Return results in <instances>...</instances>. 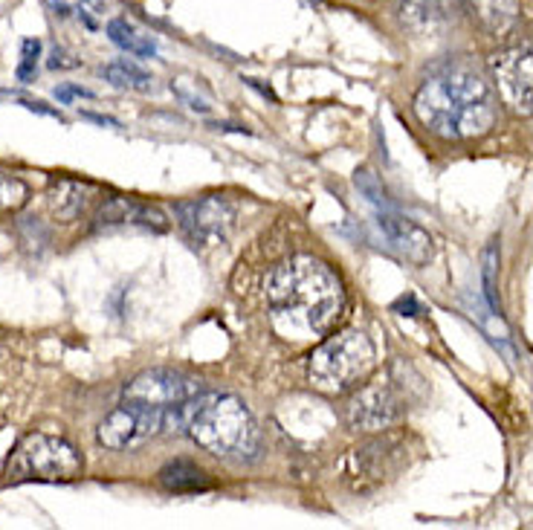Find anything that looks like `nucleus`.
I'll list each match as a JSON object with an SVG mask.
<instances>
[{
    "instance_id": "f257e3e1",
    "label": "nucleus",
    "mask_w": 533,
    "mask_h": 530,
    "mask_svg": "<svg viewBox=\"0 0 533 530\" xmlns=\"http://www.w3.org/2000/svg\"><path fill=\"white\" fill-rule=\"evenodd\" d=\"M418 122L447 142L478 139L496 125L499 99L487 67L473 58H447L423 76L411 99Z\"/></svg>"
},
{
    "instance_id": "f03ea898",
    "label": "nucleus",
    "mask_w": 533,
    "mask_h": 530,
    "mask_svg": "<svg viewBox=\"0 0 533 530\" xmlns=\"http://www.w3.org/2000/svg\"><path fill=\"white\" fill-rule=\"evenodd\" d=\"M270 325L282 339H313L337 328L345 310V287L325 261L293 256L264 275Z\"/></svg>"
},
{
    "instance_id": "7ed1b4c3",
    "label": "nucleus",
    "mask_w": 533,
    "mask_h": 530,
    "mask_svg": "<svg viewBox=\"0 0 533 530\" xmlns=\"http://www.w3.org/2000/svg\"><path fill=\"white\" fill-rule=\"evenodd\" d=\"M185 435L215 458L238 463L256 458L261 444L256 418L232 394H200Z\"/></svg>"
},
{
    "instance_id": "20e7f679",
    "label": "nucleus",
    "mask_w": 533,
    "mask_h": 530,
    "mask_svg": "<svg viewBox=\"0 0 533 530\" xmlns=\"http://www.w3.org/2000/svg\"><path fill=\"white\" fill-rule=\"evenodd\" d=\"M377 365V351L363 330L348 328L328 337L308 360V380L322 394L354 391L371 377Z\"/></svg>"
},
{
    "instance_id": "39448f33",
    "label": "nucleus",
    "mask_w": 533,
    "mask_h": 530,
    "mask_svg": "<svg viewBox=\"0 0 533 530\" xmlns=\"http://www.w3.org/2000/svg\"><path fill=\"white\" fill-rule=\"evenodd\" d=\"M82 455L78 449L47 432H30L15 444L4 463V481L6 484H26V481H73L82 475Z\"/></svg>"
},
{
    "instance_id": "423d86ee",
    "label": "nucleus",
    "mask_w": 533,
    "mask_h": 530,
    "mask_svg": "<svg viewBox=\"0 0 533 530\" xmlns=\"http://www.w3.org/2000/svg\"><path fill=\"white\" fill-rule=\"evenodd\" d=\"M409 403L411 386L400 377V365H394L354 389L345 403V420L357 432H385L409 415Z\"/></svg>"
},
{
    "instance_id": "0eeeda50",
    "label": "nucleus",
    "mask_w": 533,
    "mask_h": 530,
    "mask_svg": "<svg viewBox=\"0 0 533 530\" xmlns=\"http://www.w3.org/2000/svg\"><path fill=\"white\" fill-rule=\"evenodd\" d=\"M403 458L406 444L397 435H380V438L351 446L339 463V475L351 493L366 496L394 479L397 470L403 467Z\"/></svg>"
},
{
    "instance_id": "6e6552de",
    "label": "nucleus",
    "mask_w": 533,
    "mask_h": 530,
    "mask_svg": "<svg viewBox=\"0 0 533 530\" xmlns=\"http://www.w3.org/2000/svg\"><path fill=\"white\" fill-rule=\"evenodd\" d=\"M487 73L504 108L516 116H533V44L492 52Z\"/></svg>"
},
{
    "instance_id": "1a4fd4ad",
    "label": "nucleus",
    "mask_w": 533,
    "mask_h": 530,
    "mask_svg": "<svg viewBox=\"0 0 533 530\" xmlns=\"http://www.w3.org/2000/svg\"><path fill=\"white\" fill-rule=\"evenodd\" d=\"M183 235L194 247H218L235 227V206L223 194H203L175 206Z\"/></svg>"
},
{
    "instance_id": "9d476101",
    "label": "nucleus",
    "mask_w": 533,
    "mask_h": 530,
    "mask_svg": "<svg viewBox=\"0 0 533 530\" xmlns=\"http://www.w3.org/2000/svg\"><path fill=\"white\" fill-rule=\"evenodd\" d=\"M163 409H151L142 403H131L122 400L113 412L99 423L96 429V441L104 449H113V453H122V449H133L154 438L157 432H163Z\"/></svg>"
},
{
    "instance_id": "9b49d317",
    "label": "nucleus",
    "mask_w": 533,
    "mask_h": 530,
    "mask_svg": "<svg viewBox=\"0 0 533 530\" xmlns=\"http://www.w3.org/2000/svg\"><path fill=\"white\" fill-rule=\"evenodd\" d=\"M200 391H203V382L192 374H185V371L151 368V371H142V374H137L128 382L122 391V400L163 409L166 412V409L189 400V397H194Z\"/></svg>"
},
{
    "instance_id": "f8f14e48",
    "label": "nucleus",
    "mask_w": 533,
    "mask_h": 530,
    "mask_svg": "<svg viewBox=\"0 0 533 530\" xmlns=\"http://www.w3.org/2000/svg\"><path fill=\"white\" fill-rule=\"evenodd\" d=\"M377 229L383 232L389 247L403 261L415 264V267H423V264L432 261L435 241H432V235L420 227V223L397 215V211L392 209V211H380L377 215Z\"/></svg>"
},
{
    "instance_id": "ddd939ff",
    "label": "nucleus",
    "mask_w": 533,
    "mask_h": 530,
    "mask_svg": "<svg viewBox=\"0 0 533 530\" xmlns=\"http://www.w3.org/2000/svg\"><path fill=\"white\" fill-rule=\"evenodd\" d=\"M464 12V0H400L397 18L415 35H438L449 30Z\"/></svg>"
},
{
    "instance_id": "4468645a",
    "label": "nucleus",
    "mask_w": 533,
    "mask_h": 530,
    "mask_svg": "<svg viewBox=\"0 0 533 530\" xmlns=\"http://www.w3.org/2000/svg\"><path fill=\"white\" fill-rule=\"evenodd\" d=\"M96 227L99 229L140 227V229H151V232H166L168 229V218L151 203L133 201V197H111V201L99 209Z\"/></svg>"
},
{
    "instance_id": "2eb2a0df",
    "label": "nucleus",
    "mask_w": 533,
    "mask_h": 530,
    "mask_svg": "<svg viewBox=\"0 0 533 530\" xmlns=\"http://www.w3.org/2000/svg\"><path fill=\"white\" fill-rule=\"evenodd\" d=\"M464 9L478 21V26L492 35L504 38L516 30L519 18H522V6L519 0H464Z\"/></svg>"
},
{
    "instance_id": "dca6fc26",
    "label": "nucleus",
    "mask_w": 533,
    "mask_h": 530,
    "mask_svg": "<svg viewBox=\"0 0 533 530\" xmlns=\"http://www.w3.org/2000/svg\"><path fill=\"white\" fill-rule=\"evenodd\" d=\"M93 192L96 189H93L90 183H82V180H70V177L52 180L50 192H47V206L52 211V218L61 220V223L76 220L90 206Z\"/></svg>"
},
{
    "instance_id": "f3484780",
    "label": "nucleus",
    "mask_w": 533,
    "mask_h": 530,
    "mask_svg": "<svg viewBox=\"0 0 533 530\" xmlns=\"http://www.w3.org/2000/svg\"><path fill=\"white\" fill-rule=\"evenodd\" d=\"M159 484H163L168 493H203V490L212 487V479L206 475V470H200L197 463L177 458L168 461L163 470H159Z\"/></svg>"
},
{
    "instance_id": "a211bd4d",
    "label": "nucleus",
    "mask_w": 533,
    "mask_h": 530,
    "mask_svg": "<svg viewBox=\"0 0 533 530\" xmlns=\"http://www.w3.org/2000/svg\"><path fill=\"white\" fill-rule=\"evenodd\" d=\"M104 32H108V38L119 49L131 52V56H137V58H154L157 56V41H154V38L145 35L140 26H133L125 18L108 21V30H104Z\"/></svg>"
},
{
    "instance_id": "6ab92c4d",
    "label": "nucleus",
    "mask_w": 533,
    "mask_h": 530,
    "mask_svg": "<svg viewBox=\"0 0 533 530\" xmlns=\"http://www.w3.org/2000/svg\"><path fill=\"white\" fill-rule=\"evenodd\" d=\"M102 78H108L113 87H122V90H137L145 93L154 87V78L140 70L137 64H128V61H113V64H104L102 67Z\"/></svg>"
},
{
    "instance_id": "aec40b11",
    "label": "nucleus",
    "mask_w": 533,
    "mask_h": 530,
    "mask_svg": "<svg viewBox=\"0 0 533 530\" xmlns=\"http://www.w3.org/2000/svg\"><path fill=\"white\" fill-rule=\"evenodd\" d=\"M44 4L56 18L76 15L87 30H96V18L93 15H104V12H108V6H104L102 0H44Z\"/></svg>"
},
{
    "instance_id": "412c9836",
    "label": "nucleus",
    "mask_w": 533,
    "mask_h": 530,
    "mask_svg": "<svg viewBox=\"0 0 533 530\" xmlns=\"http://www.w3.org/2000/svg\"><path fill=\"white\" fill-rule=\"evenodd\" d=\"M30 203V185L18 175L0 168V211H18Z\"/></svg>"
},
{
    "instance_id": "4be33fe9",
    "label": "nucleus",
    "mask_w": 533,
    "mask_h": 530,
    "mask_svg": "<svg viewBox=\"0 0 533 530\" xmlns=\"http://www.w3.org/2000/svg\"><path fill=\"white\" fill-rule=\"evenodd\" d=\"M171 93H175V96L185 104V108L194 111V113H209L212 111L209 93L200 87L194 78H185V76L171 78Z\"/></svg>"
},
{
    "instance_id": "5701e85b",
    "label": "nucleus",
    "mask_w": 533,
    "mask_h": 530,
    "mask_svg": "<svg viewBox=\"0 0 533 530\" xmlns=\"http://www.w3.org/2000/svg\"><path fill=\"white\" fill-rule=\"evenodd\" d=\"M354 183H357L359 194H363L368 203H375L380 211H392V209H394V203L389 201V192H385V185L377 180V175H371L368 168H359L357 177H354Z\"/></svg>"
},
{
    "instance_id": "b1692460",
    "label": "nucleus",
    "mask_w": 533,
    "mask_h": 530,
    "mask_svg": "<svg viewBox=\"0 0 533 530\" xmlns=\"http://www.w3.org/2000/svg\"><path fill=\"white\" fill-rule=\"evenodd\" d=\"M496 270H499V241L492 238L487 244L484 256H482V282H484V296L490 301L492 310H499V301H496Z\"/></svg>"
},
{
    "instance_id": "393cba45",
    "label": "nucleus",
    "mask_w": 533,
    "mask_h": 530,
    "mask_svg": "<svg viewBox=\"0 0 533 530\" xmlns=\"http://www.w3.org/2000/svg\"><path fill=\"white\" fill-rule=\"evenodd\" d=\"M38 52H41V44H38V41H23V61H21V67H18L21 82H26V78L35 76V70H38Z\"/></svg>"
},
{
    "instance_id": "a878e982",
    "label": "nucleus",
    "mask_w": 533,
    "mask_h": 530,
    "mask_svg": "<svg viewBox=\"0 0 533 530\" xmlns=\"http://www.w3.org/2000/svg\"><path fill=\"white\" fill-rule=\"evenodd\" d=\"M47 64H50L52 70H73V67H78V61L70 56V52H64V49H59V47L52 49V56H50Z\"/></svg>"
},
{
    "instance_id": "bb28decb",
    "label": "nucleus",
    "mask_w": 533,
    "mask_h": 530,
    "mask_svg": "<svg viewBox=\"0 0 533 530\" xmlns=\"http://www.w3.org/2000/svg\"><path fill=\"white\" fill-rule=\"evenodd\" d=\"M73 96H87V99H90L93 93H90V90H85V87H76V85H64V87H59V90H56V99H59V102H64V104L70 102Z\"/></svg>"
},
{
    "instance_id": "cd10ccee",
    "label": "nucleus",
    "mask_w": 533,
    "mask_h": 530,
    "mask_svg": "<svg viewBox=\"0 0 533 530\" xmlns=\"http://www.w3.org/2000/svg\"><path fill=\"white\" fill-rule=\"evenodd\" d=\"M394 310H409L406 316H420V313H423L415 296H403L400 301H394Z\"/></svg>"
},
{
    "instance_id": "c85d7f7f",
    "label": "nucleus",
    "mask_w": 533,
    "mask_h": 530,
    "mask_svg": "<svg viewBox=\"0 0 533 530\" xmlns=\"http://www.w3.org/2000/svg\"><path fill=\"white\" fill-rule=\"evenodd\" d=\"M82 116L85 119H93V122H99V125H113V128L119 125L116 119H111V116H96V113H82Z\"/></svg>"
}]
</instances>
